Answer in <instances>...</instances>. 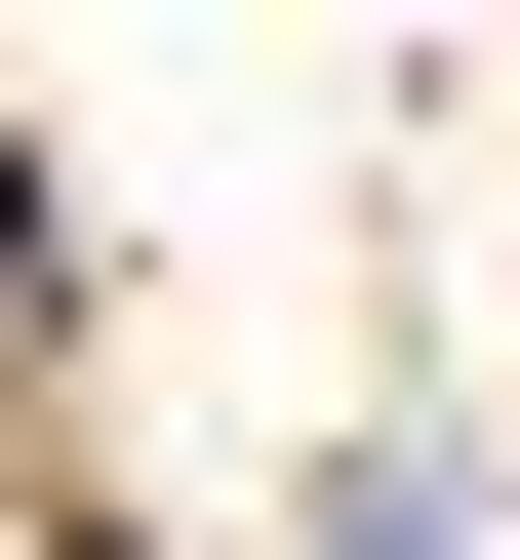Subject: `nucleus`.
<instances>
[{
    "label": "nucleus",
    "instance_id": "1",
    "mask_svg": "<svg viewBox=\"0 0 520 560\" xmlns=\"http://www.w3.org/2000/svg\"><path fill=\"white\" fill-rule=\"evenodd\" d=\"M321 560H481V521H440V441H360V480H321Z\"/></svg>",
    "mask_w": 520,
    "mask_h": 560
}]
</instances>
